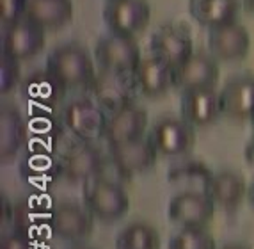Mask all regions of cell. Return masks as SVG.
Wrapping results in <instances>:
<instances>
[{"label":"cell","instance_id":"obj_1","mask_svg":"<svg viewBox=\"0 0 254 249\" xmlns=\"http://www.w3.org/2000/svg\"><path fill=\"white\" fill-rule=\"evenodd\" d=\"M47 70L64 89L91 87L96 77L93 57L78 43L55 47L47 59Z\"/></svg>","mask_w":254,"mask_h":249},{"label":"cell","instance_id":"obj_2","mask_svg":"<svg viewBox=\"0 0 254 249\" xmlns=\"http://www.w3.org/2000/svg\"><path fill=\"white\" fill-rule=\"evenodd\" d=\"M82 199L96 219L103 223H114L123 219L130 210V196L127 189L116 180L98 174L84 182Z\"/></svg>","mask_w":254,"mask_h":249},{"label":"cell","instance_id":"obj_3","mask_svg":"<svg viewBox=\"0 0 254 249\" xmlns=\"http://www.w3.org/2000/svg\"><path fill=\"white\" fill-rule=\"evenodd\" d=\"M107 118L109 114L98 105V101L87 96L73 98L66 101L61 112L63 127L76 141H85V143H94L96 139H102Z\"/></svg>","mask_w":254,"mask_h":249},{"label":"cell","instance_id":"obj_4","mask_svg":"<svg viewBox=\"0 0 254 249\" xmlns=\"http://www.w3.org/2000/svg\"><path fill=\"white\" fill-rule=\"evenodd\" d=\"M148 139L158 157L178 159L192 152L195 144V127L180 116H162L148 128Z\"/></svg>","mask_w":254,"mask_h":249},{"label":"cell","instance_id":"obj_5","mask_svg":"<svg viewBox=\"0 0 254 249\" xmlns=\"http://www.w3.org/2000/svg\"><path fill=\"white\" fill-rule=\"evenodd\" d=\"M142 55L135 38L131 36H119L109 32L107 36L98 39L94 47V61L100 70L114 73H127L133 75L135 68L139 66Z\"/></svg>","mask_w":254,"mask_h":249},{"label":"cell","instance_id":"obj_6","mask_svg":"<svg viewBox=\"0 0 254 249\" xmlns=\"http://www.w3.org/2000/svg\"><path fill=\"white\" fill-rule=\"evenodd\" d=\"M215 208L204 190H182L171 198L167 216L178 228H206L215 216Z\"/></svg>","mask_w":254,"mask_h":249},{"label":"cell","instance_id":"obj_7","mask_svg":"<svg viewBox=\"0 0 254 249\" xmlns=\"http://www.w3.org/2000/svg\"><path fill=\"white\" fill-rule=\"evenodd\" d=\"M94 219L84 203L63 201L55 205L50 214V228L55 235L66 242L82 244L93 235Z\"/></svg>","mask_w":254,"mask_h":249},{"label":"cell","instance_id":"obj_8","mask_svg":"<svg viewBox=\"0 0 254 249\" xmlns=\"http://www.w3.org/2000/svg\"><path fill=\"white\" fill-rule=\"evenodd\" d=\"M151 7L148 0H107L103 7V21L109 32L119 36H135L148 27Z\"/></svg>","mask_w":254,"mask_h":249},{"label":"cell","instance_id":"obj_9","mask_svg":"<svg viewBox=\"0 0 254 249\" xmlns=\"http://www.w3.org/2000/svg\"><path fill=\"white\" fill-rule=\"evenodd\" d=\"M91 91H93V98L98 101V105L102 107L107 114H110V112H116L130 103H135L133 96L139 89L133 81V75L100 70L96 72V77L91 84Z\"/></svg>","mask_w":254,"mask_h":249},{"label":"cell","instance_id":"obj_10","mask_svg":"<svg viewBox=\"0 0 254 249\" xmlns=\"http://www.w3.org/2000/svg\"><path fill=\"white\" fill-rule=\"evenodd\" d=\"M45 41H47V30L21 18L11 25H4L2 54L21 63L30 57H36L45 48Z\"/></svg>","mask_w":254,"mask_h":249},{"label":"cell","instance_id":"obj_11","mask_svg":"<svg viewBox=\"0 0 254 249\" xmlns=\"http://www.w3.org/2000/svg\"><path fill=\"white\" fill-rule=\"evenodd\" d=\"M149 50L155 57L176 70L194 54V43L187 29L167 23V25H160L151 34Z\"/></svg>","mask_w":254,"mask_h":249},{"label":"cell","instance_id":"obj_12","mask_svg":"<svg viewBox=\"0 0 254 249\" xmlns=\"http://www.w3.org/2000/svg\"><path fill=\"white\" fill-rule=\"evenodd\" d=\"M105 159L102 152L93 143L78 141L64 152L61 159V173L64 180L71 183H84L89 178L102 174Z\"/></svg>","mask_w":254,"mask_h":249},{"label":"cell","instance_id":"obj_13","mask_svg":"<svg viewBox=\"0 0 254 249\" xmlns=\"http://www.w3.org/2000/svg\"><path fill=\"white\" fill-rule=\"evenodd\" d=\"M110 164L119 171L121 178H131L133 174H140L151 169L158 159V153L148 135L128 143L110 146L109 148Z\"/></svg>","mask_w":254,"mask_h":249},{"label":"cell","instance_id":"obj_14","mask_svg":"<svg viewBox=\"0 0 254 249\" xmlns=\"http://www.w3.org/2000/svg\"><path fill=\"white\" fill-rule=\"evenodd\" d=\"M219 82V61L212 54L194 52L174 70V87L182 93L215 87Z\"/></svg>","mask_w":254,"mask_h":249},{"label":"cell","instance_id":"obj_15","mask_svg":"<svg viewBox=\"0 0 254 249\" xmlns=\"http://www.w3.org/2000/svg\"><path fill=\"white\" fill-rule=\"evenodd\" d=\"M146 130H148V112L137 103H130L116 112H110L102 139L110 148L144 137Z\"/></svg>","mask_w":254,"mask_h":249},{"label":"cell","instance_id":"obj_16","mask_svg":"<svg viewBox=\"0 0 254 249\" xmlns=\"http://www.w3.org/2000/svg\"><path fill=\"white\" fill-rule=\"evenodd\" d=\"M208 50L220 63L242 61L251 50V36L244 25L231 21L208 30Z\"/></svg>","mask_w":254,"mask_h":249},{"label":"cell","instance_id":"obj_17","mask_svg":"<svg viewBox=\"0 0 254 249\" xmlns=\"http://www.w3.org/2000/svg\"><path fill=\"white\" fill-rule=\"evenodd\" d=\"M219 96L222 116L235 121H251L254 116V75L244 73L229 79Z\"/></svg>","mask_w":254,"mask_h":249},{"label":"cell","instance_id":"obj_18","mask_svg":"<svg viewBox=\"0 0 254 249\" xmlns=\"http://www.w3.org/2000/svg\"><path fill=\"white\" fill-rule=\"evenodd\" d=\"M222 114L220 96L215 87L182 93V118L192 127H208Z\"/></svg>","mask_w":254,"mask_h":249},{"label":"cell","instance_id":"obj_19","mask_svg":"<svg viewBox=\"0 0 254 249\" xmlns=\"http://www.w3.org/2000/svg\"><path fill=\"white\" fill-rule=\"evenodd\" d=\"M133 81L139 93L148 98H158L174 87V70L151 54L140 59L133 72Z\"/></svg>","mask_w":254,"mask_h":249},{"label":"cell","instance_id":"obj_20","mask_svg":"<svg viewBox=\"0 0 254 249\" xmlns=\"http://www.w3.org/2000/svg\"><path fill=\"white\" fill-rule=\"evenodd\" d=\"M247 187L249 185L242 174L226 169V171L212 173L210 180L204 185V192L212 198L217 208L235 210L247 198Z\"/></svg>","mask_w":254,"mask_h":249},{"label":"cell","instance_id":"obj_21","mask_svg":"<svg viewBox=\"0 0 254 249\" xmlns=\"http://www.w3.org/2000/svg\"><path fill=\"white\" fill-rule=\"evenodd\" d=\"M25 20L45 30H57L73 18L71 0H27Z\"/></svg>","mask_w":254,"mask_h":249},{"label":"cell","instance_id":"obj_22","mask_svg":"<svg viewBox=\"0 0 254 249\" xmlns=\"http://www.w3.org/2000/svg\"><path fill=\"white\" fill-rule=\"evenodd\" d=\"M189 11L201 27L210 30L237 21L240 0H190Z\"/></svg>","mask_w":254,"mask_h":249},{"label":"cell","instance_id":"obj_23","mask_svg":"<svg viewBox=\"0 0 254 249\" xmlns=\"http://www.w3.org/2000/svg\"><path fill=\"white\" fill-rule=\"evenodd\" d=\"M23 143V119L20 110L13 105H2L0 109V157L11 161Z\"/></svg>","mask_w":254,"mask_h":249},{"label":"cell","instance_id":"obj_24","mask_svg":"<svg viewBox=\"0 0 254 249\" xmlns=\"http://www.w3.org/2000/svg\"><path fill=\"white\" fill-rule=\"evenodd\" d=\"M116 249H162L160 233L146 221H133L118 232Z\"/></svg>","mask_w":254,"mask_h":249},{"label":"cell","instance_id":"obj_25","mask_svg":"<svg viewBox=\"0 0 254 249\" xmlns=\"http://www.w3.org/2000/svg\"><path fill=\"white\" fill-rule=\"evenodd\" d=\"M23 85H25V91L30 100L39 101V103H50V105L57 103L68 91L55 81L47 68L27 77L23 81Z\"/></svg>","mask_w":254,"mask_h":249},{"label":"cell","instance_id":"obj_26","mask_svg":"<svg viewBox=\"0 0 254 249\" xmlns=\"http://www.w3.org/2000/svg\"><path fill=\"white\" fill-rule=\"evenodd\" d=\"M167 249H217L208 228H180L167 242Z\"/></svg>","mask_w":254,"mask_h":249},{"label":"cell","instance_id":"obj_27","mask_svg":"<svg viewBox=\"0 0 254 249\" xmlns=\"http://www.w3.org/2000/svg\"><path fill=\"white\" fill-rule=\"evenodd\" d=\"M20 82V61L2 54L0 59V91L2 94L9 93Z\"/></svg>","mask_w":254,"mask_h":249},{"label":"cell","instance_id":"obj_28","mask_svg":"<svg viewBox=\"0 0 254 249\" xmlns=\"http://www.w3.org/2000/svg\"><path fill=\"white\" fill-rule=\"evenodd\" d=\"M27 0H0V20L2 25H11L25 16Z\"/></svg>","mask_w":254,"mask_h":249},{"label":"cell","instance_id":"obj_29","mask_svg":"<svg viewBox=\"0 0 254 249\" xmlns=\"http://www.w3.org/2000/svg\"><path fill=\"white\" fill-rule=\"evenodd\" d=\"M0 249H30V244L20 233H11V235H5L2 239Z\"/></svg>","mask_w":254,"mask_h":249},{"label":"cell","instance_id":"obj_30","mask_svg":"<svg viewBox=\"0 0 254 249\" xmlns=\"http://www.w3.org/2000/svg\"><path fill=\"white\" fill-rule=\"evenodd\" d=\"M244 155H246V162H247V164L254 167V135H253V139L247 143L246 150H244Z\"/></svg>","mask_w":254,"mask_h":249},{"label":"cell","instance_id":"obj_31","mask_svg":"<svg viewBox=\"0 0 254 249\" xmlns=\"http://www.w3.org/2000/svg\"><path fill=\"white\" fill-rule=\"evenodd\" d=\"M217 249H253V248H251V246H247V244H244V242L231 241V242H224V244H220Z\"/></svg>","mask_w":254,"mask_h":249},{"label":"cell","instance_id":"obj_32","mask_svg":"<svg viewBox=\"0 0 254 249\" xmlns=\"http://www.w3.org/2000/svg\"><path fill=\"white\" fill-rule=\"evenodd\" d=\"M247 199H249V203L254 207V178L253 182L249 183V187H247Z\"/></svg>","mask_w":254,"mask_h":249},{"label":"cell","instance_id":"obj_33","mask_svg":"<svg viewBox=\"0 0 254 249\" xmlns=\"http://www.w3.org/2000/svg\"><path fill=\"white\" fill-rule=\"evenodd\" d=\"M244 7L251 13H254V0H244Z\"/></svg>","mask_w":254,"mask_h":249},{"label":"cell","instance_id":"obj_34","mask_svg":"<svg viewBox=\"0 0 254 249\" xmlns=\"http://www.w3.org/2000/svg\"><path fill=\"white\" fill-rule=\"evenodd\" d=\"M73 249H96V248H93V246H85V244H78V246H75Z\"/></svg>","mask_w":254,"mask_h":249},{"label":"cell","instance_id":"obj_35","mask_svg":"<svg viewBox=\"0 0 254 249\" xmlns=\"http://www.w3.org/2000/svg\"><path fill=\"white\" fill-rule=\"evenodd\" d=\"M251 125H253V132H254V116H253V119H251Z\"/></svg>","mask_w":254,"mask_h":249}]
</instances>
